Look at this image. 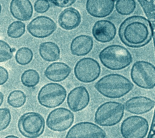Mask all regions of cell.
<instances>
[{
    "label": "cell",
    "instance_id": "cell-2",
    "mask_svg": "<svg viewBox=\"0 0 155 138\" xmlns=\"http://www.w3.org/2000/svg\"><path fill=\"white\" fill-rule=\"evenodd\" d=\"M133 87V84L128 78L117 73L105 75L94 85L101 94L110 99H118L125 96Z\"/></svg>",
    "mask_w": 155,
    "mask_h": 138
},
{
    "label": "cell",
    "instance_id": "cell-34",
    "mask_svg": "<svg viewBox=\"0 0 155 138\" xmlns=\"http://www.w3.org/2000/svg\"><path fill=\"white\" fill-rule=\"evenodd\" d=\"M4 138H19V137L15 136V135H8V136L4 137Z\"/></svg>",
    "mask_w": 155,
    "mask_h": 138
},
{
    "label": "cell",
    "instance_id": "cell-11",
    "mask_svg": "<svg viewBox=\"0 0 155 138\" xmlns=\"http://www.w3.org/2000/svg\"><path fill=\"white\" fill-rule=\"evenodd\" d=\"M105 131L96 123L81 122L74 125L65 138H106Z\"/></svg>",
    "mask_w": 155,
    "mask_h": 138
},
{
    "label": "cell",
    "instance_id": "cell-12",
    "mask_svg": "<svg viewBox=\"0 0 155 138\" xmlns=\"http://www.w3.org/2000/svg\"><path fill=\"white\" fill-rule=\"evenodd\" d=\"M57 28L55 22L46 16H39L32 19L27 25L28 33L36 38H45L52 34Z\"/></svg>",
    "mask_w": 155,
    "mask_h": 138
},
{
    "label": "cell",
    "instance_id": "cell-17",
    "mask_svg": "<svg viewBox=\"0 0 155 138\" xmlns=\"http://www.w3.org/2000/svg\"><path fill=\"white\" fill-rule=\"evenodd\" d=\"M81 15L74 7H68L63 10L58 16V24L64 30H71L76 28L81 22Z\"/></svg>",
    "mask_w": 155,
    "mask_h": 138
},
{
    "label": "cell",
    "instance_id": "cell-19",
    "mask_svg": "<svg viewBox=\"0 0 155 138\" xmlns=\"http://www.w3.org/2000/svg\"><path fill=\"white\" fill-rule=\"evenodd\" d=\"M71 71V67L67 64L55 62L50 64L44 71L45 76L53 82H61L68 77Z\"/></svg>",
    "mask_w": 155,
    "mask_h": 138
},
{
    "label": "cell",
    "instance_id": "cell-32",
    "mask_svg": "<svg viewBox=\"0 0 155 138\" xmlns=\"http://www.w3.org/2000/svg\"><path fill=\"white\" fill-rule=\"evenodd\" d=\"M8 79V72L3 67L0 66V85L6 83Z\"/></svg>",
    "mask_w": 155,
    "mask_h": 138
},
{
    "label": "cell",
    "instance_id": "cell-27",
    "mask_svg": "<svg viewBox=\"0 0 155 138\" xmlns=\"http://www.w3.org/2000/svg\"><path fill=\"white\" fill-rule=\"evenodd\" d=\"M137 2L144 12L147 19L154 25L155 19V0H138Z\"/></svg>",
    "mask_w": 155,
    "mask_h": 138
},
{
    "label": "cell",
    "instance_id": "cell-9",
    "mask_svg": "<svg viewBox=\"0 0 155 138\" xmlns=\"http://www.w3.org/2000/svg\"><path fill=\"white\" fill-rule=\"evenodd\" d=\"M101 68L99 63L91 58L79 59L74 67L76 78L83 83H90L96 80L100 76Z\"/></svg>",
    "mask_w": 155,
    "mask_h": 138
},
{
    "label": "cell",
    "instance_id": "cell-6",
    "mask_svg": "<svg viewBox=\"0 0 155 138\" xmlns=\"http://www.w3.org/2000/svg\"><path fill=\"white\" fill-rule=\"evenodd\" d=\"M67 96L66 89L61 84L50 82L44 85L38 94L39 104L45 108H54L61 105Z\"/></svg>",
    "mask_w": 155,
    "mask_h": 138
},
{
    "label": "cell",
    "instance_id": "cell-13",
    "mask_svg": "<svg viewBox=\"0 0 155 138\" xmlns=\"http://www.w3.org/2000/svg\"><path fill=\"white\" fill-rule=\"evenodd\" d=\"M90 100V94L87 89L84 86H79L69 92L67 102L71 111L78 112L88 106Z\"/></svg>",
    "mask_w": 155,
    "mask_h": 138
},
{
    "label": "cell",
    "instance_id": "cell-25",
    "mask_svg": "<svg viewBox=\"0 0 155 138\" xmlns=\"http://www.w3.org/2000/svg\"><path fill=\"white\" fill-rule=\"evenodd\" d=\"M33 58V53L28 47H23L19 48L15 54V60L21 65H25L30 63Z\"/></svg>",
    "mask_w": 155,
    "mask_h": 138
},
{
    "label": "cell",
    "instance_id": "cell-24",
    "mask_svg": "<svg viewBox=\"0 0 155 138\" xmlns=\"http://www.w3.org/2000/svg\"><path fill=\"white\" fill-rule=\"evenodd\" d=\"M27 100L26 94L21 90H13L10 93L7 97V103L13 108L22 107Z\"/></svg>",
    "mask_w": 155,
    "mask_h": 138
},
{
    "label": "cell",
    "instance_id": "cell-3",
    "mask_svg": "<svg viewBox=\"0 0 155 138\" xmlns=\"http://www.w3.org/2000/svg\"><path fill=\"white\" fill-rule=\"evenodd\" d=\"M99 58L102 64L111 70H120L129 66L133 57L130 51L120 45L113 44L102 49Z\"/></svg>",
    "mask_w": 155,
    "mask_h": 138
},
{
    "label": "cell",
    "instance_id": "cell-10",
    "mask_svg": "<svg viewBox=\"0 0 155 138\" xmlns=\"http://www.w3.org/2000/svg\"><path fill=\"white\" fill-rule=\"evenodd\" d=\"M74 122V114L70 110L59 107L55 108L48 114L46 125L53 131L62 132L70 128Z\"/></svg>",
    "mask_w": 155,
    "mask_h": 138
},
{
    "label": "cell",
    "instance_id": "cell-26",
    "mask_svg": "<svg viewBox=\"0 0 155 138\" xmlns=\"http://www.w3.org/2000/svg\"><path fill=\"white\" fill-rule=\"evenodd\" d=\"M25 31V25L24 22L16 21L11 23L8 28L7 33L8 37L11 38H19L21 37Z\"/></svg>",
    "mask_w": 155,
    "mask_h": 138
},
{
    "label": "cell",
    "instance_id": "cell-33",
    "mask_svg": "<svg viewBox=\"0 0 155 138\" xmlns=\"http://www.w3.org/2000/svg\"><path fill=\"white\" fill-rule=\"evenodd\" d=\"M3 101H4V94L1 91H0V106L2 105Z\"/></svg>",
    "mask_w": 155,
    "mask_h": 138
},
{
    "label": "cell",
    "instance_id": "cell-8",
    "mask_svg": "<svg viewBox=\"0 0 155 138\" xmlns=\"http://www.w3.org/2000/svg\"><path fill=\"white\" fill-rule=\"evenodd\" d=\"M149 130L148 120L139 116H130L120 125V134L124 138H145Z\"/></svg>",
    "mask_w": 155,
    "mask_h": 138
},
{
    "label": "cell",
    "instance_id": "cell-14",
    "mask_svg": "<svg viewBox=\"0 0 155 138\" xmlns=\"http://www.w3.org/2000/svg\"><path fill=\"white\" fill-rule=\"evenodd\" d=\"M92 34L97 41L101 43H107L115 38L116 28L115 25L108 20H99L93 25Z\"/></svg>",
    "mask_w": 155,
    "mask_h": 138
},
{
    "label": "cell",
    "instance_id": "cell-28",
    "mask_svg": "<svg viewBox=\"0 0 155 138\" xmlns=\"http://www.w3.org/2000/svg\"><path fill=\"white\" fill-rule=\"evenodd\" d=\"M14 50L15 49H12L7 42L0 40V62H5L10 59L13 57Z\"/></svg>",
    "mask_w": 155,
    "mask_h": 138
},
{
    "label": "cell",
    "instance_id": "cell-35",
    "mask_svg": "<svg viewBox=\"0 0 155 138\" xmlns=\"http://www.w3.org/2000/svg\"><path fill=\"white\" fill-rule=\"evenodd\" d=\"M1 10H2V7H1V5L0 4V13L1 12Z\"/></svg>",
    "mask_w": 155,
    "mask_h": 138
},
{
    "label": "cell",
    "instance_id": "cell-23",
    "mask_svg": "<svg viewBox=\"0 0 155 138\" xmlns=\"http://www.w3.org/2000/svg\"><path fill=\"white\" fill-rule=\"evenodd\" d=\"M114 4L117 12L123 16L133 13L136 7L134 0H118Z\"/></svg>",
    "mask_w": 155,
    "mask_h": 138
},
{
    "label": "cell",
    "instance_id": "cell-1",
    "mask_svg": "<svg viewBox=\"0 0 155 138\" xmlns=\"http://www.w3.org/2000/svg\"><path fill=\"white\" fill-rule=\"evenodd\" d=\"M154 25L147 18L133 15L126 18L120 25L118 34L127 47L140 48L147 45L154 36Z\"/></svg>",
    "mask_w": 155,
    "mask_h": 138
},
{
    "label": "cell",
    "instance_id": "cell-29",
    "mask_svg": "<svg viewBox=\"0 0 155 138\" xmlns=\"http://www.w3.org/2000/svg\"><path fill=\"white\" fill-rule=\"evenodd\" d=\"M10 111L7 108H0V131L6 129L11 122Z\"/></svg>",
    "mask_w": 155,
    "mask_h": 138
},
{
    "label": "cell",
    "instance_id": "cell-21",
    "mask_svg": "<svg viewBox=\"0 0 155 138\" xmlns=\"http://www.w3.org/2000/svg\"><path fill=\"white\" fill-rule=\"evenodd\" d=\"M39 53L43 60L47 62H54L59 59L61 50L56 43L47 41L40 44Z\"/></svg>",
    "mask_w": 155,
    "mask_h": 138
},
{
    "label": "cell",
    "instance_id": "cell-22",
    "mask_svg": "<svg viewBox=\"0 0 155 138\" xmlns=\"http://www.w3.org/2000/svg\"><path fill=\"white\" fill-rule=\"evenodd\" d=\"M39 74L34 69H28L24 71L21 76L22 85L28 88H32L37 85L39 82Z\"/></svg>",
    "mask_w": 155,
    "mask_h": 138
},
{
    "label": "cell",
    "instance_id": "cell-36",
    "mask_svg": "<svg viewBox=\"0 0 155 138\" xmlns=\"http://www.w3.org/2000/svg\"><path fill=\"white\" fill-rule=\"evenodd\" d=\"M44 138H49V137H44Z\"/></svg>",
    "mask_w": 155,
    "mask_h": 138
},
{
    "label": "cell",
    "instance_id": "cell-7",
    "mask_svg": "<svg viewBox=\"0 0 155 138\" xmlns=\"http://www.w3.org/2000/svg\"><path fill=\"white\" fill-rule=\"evenodd\" d=\"M18 128L23 136L27 138H37L44 131L45 120L38 113L27 112L19 117Z\"/></svg>",
    "mask_w": 155,
    "mask_h": 138
},
{
    "label": "cell",
    "instance_id": "cell-18",
    "mask_svg": "<svg viewBox=\"0 0 155 138\" xmlns=\"http://www.w3.org/2000/svg\"><path fill=\"white\" fill-rule=\"evenodd\" d=\"M10 11L12 15L19 21H27L31 18L33 8L28 0H12L10 4Z\"/></svg>",
    "mask_w": 155,
    "mask_h": 138
},
{
    "label": "cell",
    "instance_id": "cell-16",
    "mask_svg": "<svg viewBox=\"0 0 155 138\" xmlns=\"http://www.w3.org/2000/svg\"><path fill=\"white\" fill-rule=\"evenodd\" d=\"M115 1L113 0H88L85 7L87 13L93 17L105 18L113 11Z\"/></svg>",
    "mask_w": 155,
    "mask_h": 138
},
{
    "label": "cell",
    "instance_id": "cell-4",
    "mask_svg": "<svg viewBox=\"0 0 155 138\" xmlns=\"http://www.w3.org/2000/svg\"><path fill=\"white\" fill-rule=\"evenodd\" d=\"M124 105L116 101L102 104L94 114V122L102 126H112L119 123L124 115Z\"/></svg>",
    "mask_w": 155,
    "mask_h": 138
},
{
    "label": "cell",
    "instance_id": "cell-15",
    "mask_svg": "<svg viewBox=\"0 0 155 138\" xmlns=\"http://www.w3.org/2000/svg\"><path fill=\"white\" fill-rule=\"evenodd\" d=\"M154 100L143 96H134L126 101L124 108L127 111L136 115L143 114L150 111L154 107Z\"/></svg>",
    "mask_w": 155,
    "mask_h": 138
},
{
    "label": "cell",
    "instance_id": "cell-31",
    "mask_svg": "<svg viewBox=\"0 0 155 138\" xmlns=\"http://www.w3.org/2000/svg\"><path fill=\"white\" fill-rule=\"evenodd\" d=\"M49 1L56 7L67 8L76 2L75 0H51Z\"/></svg>",
    "mask_w": 155,
    "mask_h": 138
},
{
    "label": "cell",
    "instance_id": "cell-30",
    "mask_svg": "<svg viewBox=\"0 0 155 138\" xmlns=\"http://www.w3.org/2000/svg\"><path fill=\"white\" fill-rule=\"evenodd\" d=\"M50 1L47 0H37L34 3V10L36 13H44L50 8Z\"/></svg>",
    "mask_w": 155,
    "mask_h": 138
},
{
    "label": "cell",
    "instance_id": "cell-20",
    "mask_svg": "<svg viewBox=\"0 0 155 138\" xmlns=\"http://www.w3.org/2000/svg\"><path fill=\"white\" fill-rule=\"evenodd\" d=\"M93 47V38L87 34H80L71 41L70 51L73 55L84 56L88 54L92 50Z\"/></svg>",
    "mask_w": 155,
    "mask_h": 138
},
{
    "label": "cell",
    "instance_id": "cell-5",
    "mask_svg": "<svg viewBox=\"0 0 155 138\" xmlns=\"http://www.w3.org/2000/svg\"><path fill=\"white\" fill-rule=\"evenodd\" d=\"M130 76L132 81L139 87L153 89L155 86V68L150 62L137 61L132 65Z\"/></svg>",
    "mask_w": 155,
    "mask_h": 138
}]
</instances>
